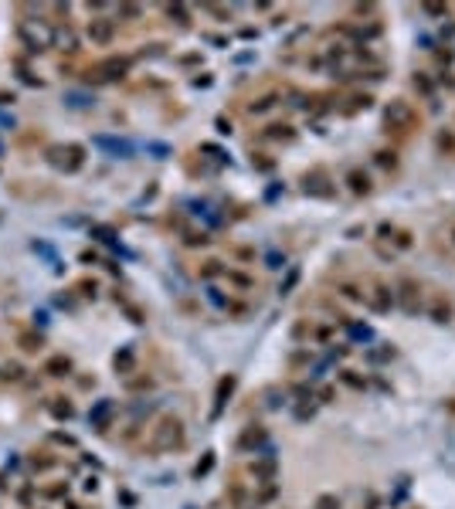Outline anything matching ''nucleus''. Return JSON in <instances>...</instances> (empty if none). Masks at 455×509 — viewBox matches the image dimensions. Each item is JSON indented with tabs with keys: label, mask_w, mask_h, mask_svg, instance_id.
<instances>
[{
	"label": "nucleus",
	"mask_w": 455,
	"mask_h": 509,
	"mask_svg": "<svg viewBox=\"0 0 455 509\" xmlns=\"http://www.w3.org/2000/svg\"><path fill=\"white\" fill-rule=\"evenodd\" d=\"M48 160L62 170H78L82 163V146H51L48 149Z\"/></svg>",
	"instance_id": "f257e3e1"
},
{
	"label": "nucleus",
	"mask_w": 455,
	"mask_h": 509,
	"mask_svg": "<svg viewBox=\"0 0 455 509\" xmlns=\"http://www.w3.org/2000/svg\"><path fill=\"white\" fill-rule=\"evenodd\" d=\"M17 34H21V41H24L31 51H41V48H48V44H51V31H38V27H34V24H27V20L17 27Z\"/></svg>",
	"instance_id": "f03ea898"
},
{
	"label": "nucleus",
	"mask_w": 455,
	"mask_h": 509,
	"mask_svg": "<svg viewBox=\"0 0 455 509\" xmlns=\"http://www.w3.org/2000/svg\"><path fill=\"white\" fill-rule=\"evenodd\" d=\"M92 143L99 146V149H105L109 156H123V160H126V156H133V149H136V146L129 143V140H119V136H105V133H102V136H95Z\"/></svg>",
	"instance_id": "7ed1b4c3"
},
{
	"label": "nucleus",
	"mask_w": 455,
	"mask_h": 509,
	"mask_svg": "<svg viewBox=\"0 0 455 509\" xmlns=\"http://www.w3.org/2000/svg\"><path fill=\"white\" fill-rule=\"evenodd\" d=\"M170 445H180V421H163L160 425L156 448H170Z\"/></svg>",
	"instance_id": "20e7f679"
},
{
	"label": "nucleus",
	"mask_w": 455,
	"mask_h": 509,
	"mask_svg": "<svg viewBox=\"0 0 455 509\" xmlns=\"http://www.w3.org/2000/svg\"><path fill=\"white\" fill-rule=\"evenodd\" d=\"M88 38H92L95 44H109V41H112V20H105V17L92 20V24H88Z\"/></svg>",
	"instance_id": "39448f33"
},
{
	"label": "nucleus",
	"mask_w": 455,
	"mask_h": 509,
	"mask_svg": "<svg viewBox=\"0 0 455 509\" xmlns=\"http://www.w3.org/2000/svg\"><path fill=\"white\" fill-rule=\"evenodd\" d=\"M65 105H72V109H88V105H95V99H92L88 92H65Z\"/></svg>",
	"instance_id": "423d86ee"
},
{
	"label": "nucleus",
	"mask_w": 455,
	"mask_h": 509,
	"mask_svg": "<svg viewBox=\"0 0 455 509\" xmlns=\"http://www.w3.org/2000/svg\"><path fill=\"white\" fill-rule=\"evenodd\" d=\"M44 370H48V373H51V377H65V373H68V370H72V360H68V357H51V360H48V366H44Z\"/></svg>",
	"instance_id": "0eeeda50"
},
{
	"label": "nucleus",
	"mask_w": 455,
	"mask_h": 509,
	"mask_svg": "<svg viewBox=\"0 0 455 509\" xmlns=\"http://www.w3.org/2000/svg\"><path fill=\"white\" fill-rule=\"evenodd\" d=\"M109 411H112V404H109V401H99V404H95V411L88 414V421L102 428V425H105V418H109Z\"/></svg>",
	"instance_id": "6e6552de"
},
{
	"label": "nucleus",
	"mask_w": 455,
	"mask_h": 509,
	"mask_svg": "<svg viewBox=\"0 0 455 509\" xmlns=\"http://www.w3.org/2000/svg\"><path fill=\"white\" fill-rule=\"evenodd\" d=\"M0 377H3V380H17V377H21V366L17 364H3L0 366Z\"/></svg>",
	"instance_id": "1a4fd4ad"
},
{
	"label": "nucleus",
	"mask_w": 455,
	"mask_h": 509,
	"mask_svg": "<svg viewBox=\"0 0 455 509\" xmlns=\"http://www.w3.org/2000/svg\"><path fill=\"white\" fill-rule=\"evenodd\" d=\"M129 364H133V350L126 346V350H123V353L116 357V366H119V370H129Z\"/></svg>",
	"instance_id": "9d476101"
},
{
	"label": "nucleus",
	"mask_w": 455,
	"mask_h": 509,
	"mask_svg": "<svg viewBox=\"0 0 455 509\" xmlns=\"http://www.w3.org/2000/svg\"><path fill=\"white\" fill-rule=\"evenodd\" d=\"M350 183H353V190H367V177H360V173H350Z\"/></svg>",
	"instance_id": "9b49d317"
},
{
	"label": "nucleus",
	"mask_w": 455,
	"mask_h": 509,
	"mask_svg": "<svg viewBox=\"0 0 455 509\" xmlns=\"http://www.w3.org/2000/svg\"><path fill=\"white\" fill-rule=\"evenodd\" d=\"M265 109H272V99L265 95V99H258L255 105H251V112H265Z\"/></svg>",
	"instance_id": "f8f14e48"
},
{
	"label": "nucleus",
	"mask_w": 455,
	"mask_h": 509,
	"mask_svg": "<svg viewBox=\"0 0 455 509\" xmlns=\"http://www.w3.org/2000/svg\"><path fill=\"white\" fill-rule=\"evenodd\" d=\"M150 153H156V156H160V160H163V156H166V153H170V149H166V146H163V143H150Z\"/></svg>",
	"instance_id": "ddd939ff"
},
{
	"label": "nucleus",
	"mask_w": 455,
	"mask_h": 509,
	"mask_svg": "<svg viewBox=\"0 0 455 509\" xmlns=\"http://www.w3.org/2000/svg\"><path fill=\"white\" fill-rule=\"evenodd\" d=\"M21 343H24V350H38L41 346V340H34V336H24Z\"/></svg>",
	"instance_id": "4468645a"
}]
</instances>
